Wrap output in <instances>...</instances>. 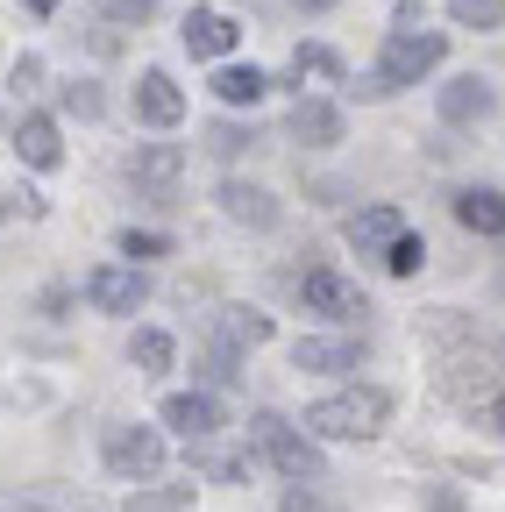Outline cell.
I'll return each instance as SVG.
<instances>
[{
	"mask_svg": "<svg viewBox=\"0 0 505 512\" xmlns=\"http://www.w3.org/2000/svg\"><path fill=\"white\" fill-rule=\"evenodd\" d=\"M385 420H392V392H377V384H349V392L313 399L299 427L313 441H370V434H385Z\"/></svg>",
	"mask_w": 505,
	"mask_h": 512,
	"instance_id": "cell-1",
	"label": "cell"
},
{
	"mask_svg": "<svg viewBox=\"0 0 505 512\" xmlns=\"http://www.w3.org/2000/svg\"><path fill=\"white\" fill-rule=\"evenodd\" d=\"M249 448H257L278 477H292V484H313V477H321V448H313V434L292 427L285 413H257V420H249Z\"/></svg>",
	"mask_w": 505,
	"mask_h": 512,
	"instance_id": "cell-2",
	"label": "cell"
},
{
	"mask_svg": "<svg viewBox=\"0 0 505 512\" xmlns=\"http://www.w3.org/2000/svg\"><path fill=\"white\" fill-rule=\"evenodd\" d=\"M441 57H449V36H441V29H392V36H385V50H377V93H392V86H420Z\"/></svg>",
	"mask_w": 505,
	"mask_h": 512,
	"instance_id": "cell-3",
	"label": "cell"
},
{
	"mask_svg": "<svg viewBox=\"0 0 505 512\" xmlns=\"http://www.w3.org/2000/svg\"><path fill=\"white\" fill-rule=\"evenodd\" d=\"M100 463H107L114 477L143 484V477L164 470V434H157V427H136V420H121V427L100 434Z\"/></svg>",
	"mask_w": 505,
	"mask_h": 512,
	"instance_id": "cell-4",
	"label": "cell"
},
{
	"mask_svg": "<svg viewBox=\"0 0 505 512\" xmlns=\"http://www.w3.org/2000/svg\"><path fill=\"white\" fill-rule=\"evenodd\" d=\"M299 299H306V313L335 320V328H349V320H363V313H370L363 285H349L342 271H306V278H299Z\"/></svg>",
	"mask_w": 505,
	"mask_h": 512,
	"instance_id": "cell-5",
	"label": "cell"
},
{
	"mask_svg": "<svg viewBox=\"0 0 505 512\" xmlns=\"http://www.w3.org/2000/svg\"><path fill=\"white\" fill-rule=\"evenodd\" d=\"M143 299H150L143 264H93V271H86V306H93V313H136Z\"/></svg>",
	"mask_w": 505,
	"mask_h": 512,
	"instance_id": "cell-6",
	"label": "cell"
},
{
	"mask_svg": "<svg viewBox=\"0 0 505 512\" xmlns=\"http://www.w3.org/2000/svg\"><path fill=\"white\" fill-rule=\"evenodd\" d=\"M157 420H164L171 434H185V441H214V434H221V399L193 384V392H171Z\"/></svg>",
	"mask_w": 505,
	"mask_h": 512,
	"instance_id": "cell-7",
	"label": "cell"
},
{
	"mask_svg": "<svg viewBox=\"0 0 505 512\" xmlns=\"http://www.w3.org/2000/svg\"><path fill=\"white\" fill-rule=\"evenodd\" d=\"M292 363L299 370H321V377H349V370H363V342L356 335H299Z\"/></svg>",
	"mask_w": 505,
	"mask_h": 512,
	"instance_id": "cell-8",
	"label": "cell"
},
{
	"mask_svg": "<svg viewBox=\"0 0 505 512\" xmlns=\"http://www.w3.org/2000/svg\"><path fill=\"white\" fill-rule=\"evenodd\" d=\"M498 114V93H491V79H449V86H441V121H449V128H477V121H491Z\"/></svg>",
	"mask_w": 505,
	"mask_h": 512,
	"instance_id": "cell-9",
	"label": "cell"
},
{
	"mask_svg": "<svg viewBox=\"0 0 505 512\" xmlns=\"http://www.w3.org/2000/svg\"><path fill=\"white\" fill-rule=\"evenodd\" d=\"M178 171H185V150H178V143H143V150L129 157V178H136V192H157V200H164V192L178 185Z\"/></svg>",
	"mask_w": 505,
	"mask_h": 512,
	"instance_id": "cell-10",
	"label": "cell"
},
{
	"mask_svg": "<svg viewBox=\"0 0 505 512\" xmlns=\"http://www.w3.org/2000/svg\"><path fill=\"white\" fill-rule=\"evenodd\" d=\"M136 114H143L150 128H178V121H185L178 79H171V72H143V79H136Z\"/></svg>",
	"mask_w": 505,
	"mask_h": 512,
	"instance_id": "cell-11",
	"label": "cell"
},
{
	"mask_svg": "<svg viewBox=\"0 0 505 512\" xmlns=\"http://www.w3.org/2000/svg\"><path fill=\"white\" fill-rule=\"evenodd\" d=\"M214 342L249 356V349H264L271 342V313H249V306H214Z\"/></svg>",
	"mask_w": 505,
	"mask_h": 512,
	"instance_id": "cell-12",
	"label": "cell"
},
{
	"mask_svg": "<svg viewBox=\"0 0 505 512\" xmlns=\"http://www.w3.org/2000/svg\"><path fill=\"white\" fill-rule=\"evenodd\" d=\"M15 157H22L29 171H57V164H65V143H57V121H50V114H22Z\"/></svg>",
	"mask_w": 505,
	"mask_h": 512,
	"instance_id": "cell-13",
	"label": "cell"
},
{
	"mask_svg": "<svg viewBox=\"0 0 505 512\" xmlns=\"http://www.w3.org/2000/svg\"><path fill=\"white\" fill-rule=\"evenodd\" d=\"M292 143L335 150V143H342V107H335V100H299V107H292Z\"/></svg>",
	"mask_w": 505,
	"mask_h": 512,
	"instance_id": "cell-14",
	"label": "cell"
},
{
	"mask_svg": "<svg viewBox=\"0 0 505 512\" xmlns=\"http://www.w3.org/2000/svg\"><path fill=\"white\" fill-rule=\"evenodd\" d=\"M178 36H185V50H193V57H228L242 29H235V22H228L221 8H193V15H185V29H178Z\"/></svg>",
	"mask_w": 505,
	"mask_h": 512,
	"instance_id": "cell-15",
	"label": "cell"
},
{
	"mask_svg": "<svg viewBox=\"0 0 505 512\" xmlns=\"http://www.w3.org/2000/svg\"><path fill=\"white\" fill-rule=\"evenodd\" d=\"M456 221H463L470 235H505V192H491V185L456 192Z\"/></svg>",
	"mask_w": 505,
	"mask_h": 512,
	"instance_id": "cell-16",
	"label": "cell"
},
{
	"mask_svg": "<svg viewBox=\"0 0 505 512\" xmlns=\"http://www.w3.org/2000/svg\"><path fill=\"white\" fill-rule=\"evenodd\" d=\"M221 214L242 221V228H271L278 221V200H271L264 185H221Z\"/></svg>",
	"mask_w": 505,
	"mask_h": 512,
	"instance_id": "cell-17",
	"label": "cell"
},
{
	"mask_svg": "<svg viewBox=\"0 0 505 512\" xmlns=\"http://www.w3.org/2000/svg\"><path fill=\"white\" fill-rule=\"evenodd\" d=\"M399 235H406L399 207H363V214H349V242H356V249H392Z\"/></svg>",
	"mask_w": 505,
	"mask_h": 512,
	"instance_id": "cell-18",
	"label": "cell"
},
{
	"mask_svg": "<svg viewBox=\"0 0 505 512\" xmlns=\"http://www.w3.org/2000/svg\"><path fill=\"white\" fill-rule=\"evenodd\" d=\"M214 93H221L228 107H257V100L271 93V79L257 72V64H221V72H214Z\"/></svg>",
	"mask_w": 505,
	"mask_h": 512,
	"instance_id": "cell-19",
	"label": "cell"
},
{
	"mask_svg": "<svg viewBox=\"0 0 505 512\" xmlns=\"http://www.w3.org/2000/svg\"><path fill=\"white\" fill-rule=\"evenodd\" d=\"M193 463H200L214 484H242L249 463H257V448H214V441H193Z\"/></svg>",
	"mask_w": 505,
	"mask_h": 512,
	"instance_id": "cell-20",
	"label": "cell"
},
{
	"mask_svg": "<svg viewBox=\"0 0 505 512\" xmlns=\"http://www.w3.org/2000/svg\"><path fill=\"white\" fill-rule=\"evenodd\" d=\"M171 356H178V342H171L164 328H136V335H129V363H136L143 377H157V370H171Z\"/></svg>",
	"mask_w": 505,
	"mask_h": 512,
	"instance_id": "cell-21",
	"label": "cell"
},
{
	"mask_svg": "<svg viewBox=\"0 0 505 512\" xmlns=\"http://www.w3.org/2000/svg\"><path fill=\"white\" fill-rule=\"evenodd\" d=\"M292 79H342V57L328 43H299L292 50Z\"/></svg>",
	"mask_w": 505,
	"mask_h": 512,
	"instance_id": "cell-22",
	"label": "cell"
},
{
	"mask_svg": "<svg viewBox=\"0 0 505 512\" xmlns=\"http://www.w3.org/2000/svg\"><path fill=\"white\" fill-rule=\"evenodd\" d=\"M129 512H193V484H171V491H136Z\"/></svg>",
	"mask_w": 505,
	"mask_h": 512,
	"instance_id": "cell-23",
	"label": "cell"
},
{
	"mask_svg": "<svg viewBox=\"0 0 505 512\" xmlns=\"http://www.w3.org/2000/svg\"><path fill=\"white\" fill-rule=\"evenodd\" d=\"M449 15H456L463 29H498V22H505V0H449Z\"/></svg>",
	"mask_w": 505,
	"mask_h": 512,
	"instance_id": "cell-24",
	"label": "cell"
},
{
	"mask_svg": "<svg viewBox=\"0 0 505 512\" xmlns=\"http://www.w3.org/2000/svg\"><path fill=\"white\" fill-rule=\"evenodd\" d=\"M420 264H427V242H420V235H399V242L385 249V271H392V278H413Z\"/></svg>",
	"mask_w": 505,
	"mask_h": 512,
	"instance_id": "cell-25",
	"label": "cell"
},
{
	"mask_svg": "<svg viewBox=\"0 0 505 512\" xmlns=\"http://www.w3.org/2000/svg\"><path fill=\"white\" fill-rule=\"evenodd\" d=\"M121 256H129V264H143V256H171V242H164V235H136V228H129V235H121Z\"/></svg>",
	"mask_w": 505,
	"mask_h": 512,
	"instance_id": "cell-26",
	"label": "cell"
},
{
	"mask_svg": "<svg viewBox=\"0 0 505 512\" xmlns=\"http://www.w3.org/2000/svg\"><path fill=\"white\" fill-rule=\"evenodd\" d=\"M278 512H335V505H328V498H313V484H306V491H285Z\"/></svg>",
	"mask_w": 505,
	"mask_h": 512,
	"instance_id": "cell-27",
	"label": "cell"
},
{
	"mask_svg": "<svg viewBox=\"0 0 505 512\" xmlns=\"http://www.w3.org/2000/svg\"><path fill=\"white\" fill-rule=\"evenodd\" d=\"M150 8H157V0H107V15H114V22H143Z\"/></svg>",
	"mask_w": 505,
	"mask_h": 512,
	"instance_id": "cell-28",
	"label": "cell"
},
{
	"mask_svg": "<svg viewBox=\"0 0 505 512\" xmlns=\"http://www.w3.org/2000/svg\"><path fill=\"white\" fill-rule=\"evenodd\" d=\"M65 107H72V114H100V93H93V86H65Z\"/></svg>",
	"mask_w": 505,
	"mask_h": 512,
	"instance_id": "cell-29",
	"label": "cell"
},
{
	"mask_svg": "<svg viewBox=\"0 0 505 512\" xmlns=\"http://www.w3.org/2000/svg\"><path fill=\"white\" fill-rule=\"evenodd\" d=\"M491 427H498V434H505V392H498V399H491Z\"/></svg>",
	"mask_w": 505,
	"mask_h": 512,
	"instance_id": "cell-30",
	"label": "cell"
},
{
	"mask_svg": "<svg viewBox=\"0 0 505 512\" xmlns=\"http://www.w3.org/2000/svg\"><path fill=\"white\" fill-rule=\"evenodd\" d=\"M299 8H313V15H328V8H335V0H299Z\"/></svg>",
	"mask_w": 505,
	"mask_h": 512,
	"instance_id": "cell-31",
	"label": "cell"
},
{
	"mask_svg": "<svg viewBox=\"0 0 505 512\" xmlns=\"http://www.w3.org/2000/svg\"><path fill=\"white\" fill-rule=\"evenodd\" d=\"M22 8H36V15H50V8H57V0H22Z\"/></svg>",
	"mask_w": 505,
	"mask_h": 512,
	"instance_id": "cell-32",
	"label": "cell"
},
{
	"mask_svg": "<svg viewBox=\"0 0 505 512\" xmlns=\"http://www.w3.org/2000/svg\"><path fill=\"white\" fill-rule=\"evenodd\" d=\"M8 207H15V200H8V192H0V214H8Z\"/></svg>",
	"mask_w": 505,
	"mask_h": 512,
	"instance_id": "cell-33",
	"label": "cell"
},
{
	"mask_svg": "<svg viewBox=\"0 0 505 512\" xmlns=\"http://www.w3.org/2000/svg\"><path fill=\"white\" fill-rule=\"evenodd\" d=\"M29 512H36V505H29Z\"/></svg>",
	"mask_w": 505,
	"mask_h": 512,
	"instance_id": "cell-34",
	"label": "cell"
}]
</instances>
